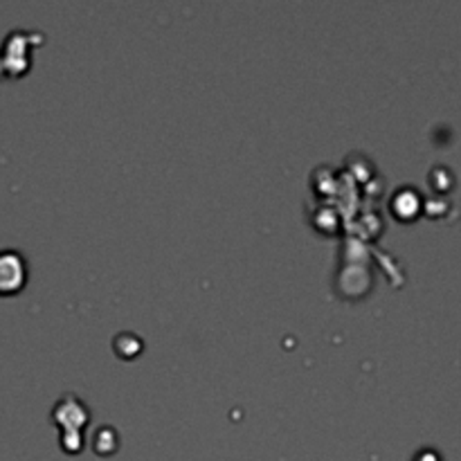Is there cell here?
<instances>
[{"label":"cell","mask_w":461,"mask_h":461,"mask_svg":"<svg viewBox=\"0 0 461 461\" xmlns=\"http://www.w3.org/2000/svg\"><path fill=\"white\" fill-rule=\"evenodd\" d=\"M28 266L19 250H0V295H12L23 288Z\"/></svg>","instance_id":"cell-1"}]
</instances>
